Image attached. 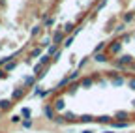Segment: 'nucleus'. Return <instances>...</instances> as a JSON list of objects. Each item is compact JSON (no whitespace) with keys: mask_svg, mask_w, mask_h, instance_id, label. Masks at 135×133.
Segmentation results:
<instances>
[{"mask_svg":"<svg viewBox=\"0 0 135 133\" xmlns=\"http://www.w3.org/2000/svg\"><path fill=\"white\" fill-rule=\"evenodd\" d=\"M120 47H122V43H120V41H113L107 53H109V55H116L118 51H120Z\"/></svg>","mask_w":135,"mask_h":133,"instance_id":"f257e3e1","label":"nucleus"},{"mask_svg":"<svg viewBox=\"0 0 135 133\" xmlns=\"http://www.w3.org/2000/svg\"><path fill=\"white\" fill-rule=\"evenodd\" d=\"M131 19H133V11H129V13H126V15H124V21H126V23H128V21H131Z\"/></svg>","mask_w":135,"mask_h":133,"instance_id":"f03ea898","label":"nucleus"},{"mask_svg":"<svg viewBox=\"0 0 135 133\" xmlns=\"http://www.w3.org/2000/svg\"><path fill=\"white\" fill-rule=\"evenodd\" d=\"M64 38V34H62V32H58V34H55V43H58L60 40Z\"/></svg>","mask_w":135,"mask_h":133,"instance_id":"7ed1b4c3","label":"nucleus"},{"mask_svg":"<svg viewBox=\"0 0 135 133\" xmlns=\"http://www.w3.org/2000/svg\"><path fill=\"white\" fill-rule=\"evenodd\" d=\"M105 58H107V56H105V55H98V56H96V60H98V62H103V60H105Z\"/></svg>","mask_w":135,"mask_h":133,"instance_id":"20e7f679","label":"nucleus"},{"mask_svg":"<svg viewBox=\"0 0 135 133\" xmlns=\"http://www.w3.org/2000/svg\"><path fill=\"white\" fill-rule=\"evenodd\" d=\"M131 68H133V70H135V64H131Z\"/></svg>","mask_w":135,"mask_h":133,"instance_id":"39448f33","label":"nucleus"},{"mask_svg":"<svg viewBox=\"0 0 135 133\" xmlns=\"http://www.w3.org/2000/svg\"><path fill=\"white\" fill-rule=\"evenodd\" d=\"M133 38H135V34H133Z\"/></svg>","mask_w":135,"mask_h":133,"instance_id":"423d86ee","label":"nucleus"}]
</instances>
